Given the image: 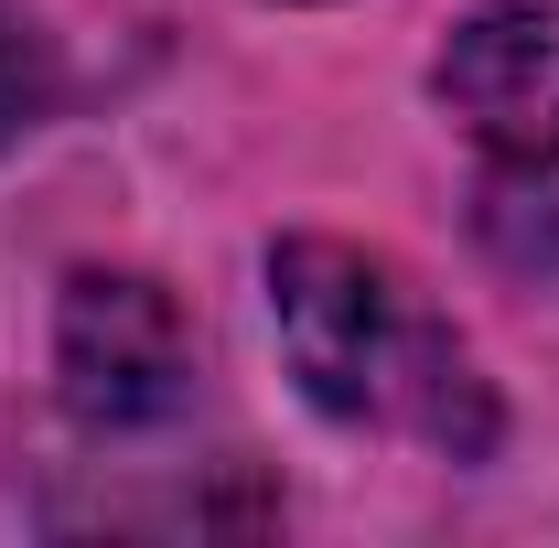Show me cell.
Masks as SVG:
<instances>
[{
  "mask_svg": "<svg viewBox=\"0 0 559 548\" xmlns=\"http://www.w3.org/2000/svg\"><path fill=\"white\" fill-rule=\"evenodd\" d=\"M270 301H280V344L301 366V388L334 419H377V430H419L441 452H485V388L452 355V334L419 312L377 259H355L334 237H290L270 259Z\"/></svg>",
  "mask_w": 559,
  "mask_h": 548,
  "instance_id": "6da1fadb",
  "label": "cell"
},
{
  "mask_svg": "<svg viewBox=\"0 0 559 548\" xmlns=\"http://www.w3.org/2000/svg\"><path fill=\"white\" fill-rule=\"evenodd\" d=\"M55 366H66V409L86 419V430H140V419H162L173 398H183L194 344H183V312H173L151 279L86 270L66 290Z\"/></svg>",
  "mask_w": 559,
  "mask_h": 548,
  "instance_id": "7a4b0ae2",
  "label": "cell"
},
{
  "mask_svg": "<svg viewBox=\"0 0 559 548\" xmlns=\"http://www.w3.org/2000/svg\"><path fill=\"white\" fill-rule=\"evenodd\" d=\"M441 97L485 151L559 172V0H485L441 55Z\"/></svg>",
  "mask_w": 559,
  "mask_h": 548,
  "instance_id": "3957f363",
  "label": "cell"
}]
</instances>
